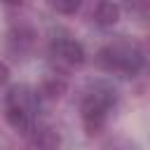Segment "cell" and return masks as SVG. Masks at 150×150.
I'll use <instances>...</instances> for the list:
<instances>
[{"mask_svg": "<svg viewBox=\"0 0 150 150\" xmlns=\"http://www.w3.org/2000/svg\"><path fill=\"white\" fill-rule=\"evenodd\" d=\"M120 14H122L120 5H115V2H96L91 19H94V23L108 28V26H115L120 21Z\"/></svg>", "mask_w": 150, "mask_h": 150, "instance_id": "8", "label": "cell"}, {"mask_svg": "<svg viewBox=\"0 0 150 150\" xmlns=\"http://www.w3.org/2000/svg\"><path fill=\"white\" fill-rule=\"evenodd\" d=\"M26 136H28V143L35 150H59L61 148V131L52 124L38 122Z\"/></svg>", "mask_w": 150, "mask_h": 150, "instance_id": "6", "label": "cell"}, {"mask_svg": "<svg viewBox=\"0 0 150 150\" xmlns=\"http://www.w3.org/2000/svg\"><path fill=\"white\" fill-rule=\"evenodd\" d=\"M35 28L19 21V23H12L9 30H7V38H5V47H7V54H28L35 45Z\"/></svg>", "mask_w": 150, "mask_h": 150, "instance_id": "5", "label": "cell"}, {"mask_svg": "<svg viewBox=\"0 0 150 150\" xmlns=\"http://www.w3.org/2000/svg\"><path fill=\"white\" fill-rule=\"evenodd\" d=\"M115 103H117V91L108 82H94L84 89L80 98V117L87 136H98L105 129L108 115L115 108Z\"/></svg>", "mask_w": 150, "mask_h": 150, "instance_id": "1", "label": "cell"}, {"mask_svg": "<svg viewBox=\"0 0 150 150\" xmlns=\"http://www.w3.org/2000/svg\"><path fill=\"white\" fill-rule=\"evenodd\" d=\"M96 66L112 75L134 77L145 66V52L131 40H112L96 52Z\"/></svg>", "mask_w": 150, "mask_h": 150, "instance_id": "2", "label": "cell"}, {"mask_svg": "<svg viewBox=\"0 0 150 150\" xmlns=\"http://www.w3.org/2000/svg\"><path fill=\"white\" fill-rule=\"evenodd\" d=\"M38 91L28 84H12L5 89V98H2V108H5V120L7 124L19 131V134H28L38 120Z\"/></svg>", "mask_w": 150, "mask_h": 150, "instance_id": "3", "label": "cell"}, {"mask_svg": "<svg viewBox=\"0 0 150 150\" xmlns=\"http://www.w3.org/2000/svg\"><path fill=\"white\" fill-rule=\"evenodd\" d=\"M49 56L68 68H80L87 61V49L73 35H54L49 42Z\"/></svg>", "mask_w": 150, "mask_h": 150, "instance_id": "4", "label": "cell"}, {"mask_svg": "<svg viewBox=\"0 0 150 150\" xmlns=\"http://www.w3.org/2000/svg\"><path fill=\"white\" fill-rule=\"evenodd\" d=\"M80 7H82V2L80 0H52V9L54 12H59V14H75V12H80Z\"/></svg>", "mask_w": 150, "mask_h": 150, "instance_id": "9", "label": "cell"}, {"mask_svg": "<svg viewBox=\"0 0 150 150\" xmlns=\"http://www.w3.org/2000/svg\"><path fill=\"white\" fill-rule=\"evenodd\" d=\"M38 91H40V96H45V98H49V101H56V98H61V96L68 91V80H66L61 73H47V75L42 77Z\"/></svg>", "mask_w": 150, "mask_h": 150, "instance_id": "7", "label": "cell"}]
</instances>
